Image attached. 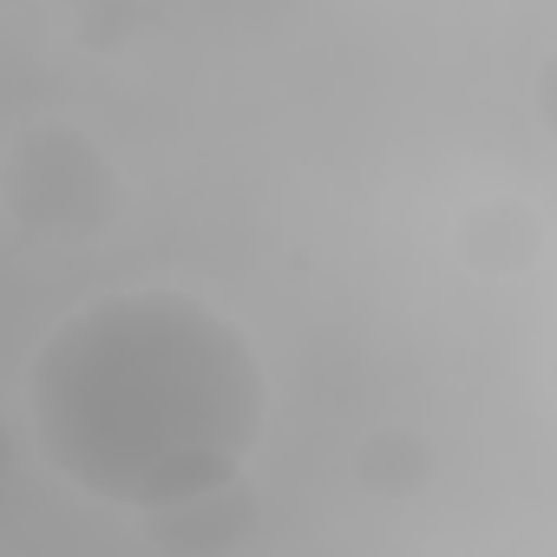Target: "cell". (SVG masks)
I'll list each match as a JSON object with an SVG mask.
<instances>
[{
	"label": "cell",
	"mask_w": 557,
	"mask_h": 557,
	"mask_svg": "<svg viewBox=\"0 0 557 557\" xmlns=\"http://www.w3.org/2000/svg\"><path fill=\"white\" fill-rule=\"evenodd\" d=\"M262 413L269 381L249 335L184 289L86 302L27 368L40 459L73 492L138 518L236 479L262 440Z\"/></svg>",
	"instance_id": "1"
},
{
	"label": "cell",
	"mask_w": 557,
	"mask_h": 557,
	"mask_svg": "<svg viewBox=\"0 0 557 557\" xmlns=\"http://www.w3.org/2000/svg\"><path fill=\"white\" fill-rule=\"evenodd\" d=\"M0 203H8V223L34 243H92L119 223L125 177L106 158V145H92V132L47 119L8 145Z\"/></svg>",
	"instance_id": "2"
},
{
	"label": "cell",
	"mask_w": 557,
	"mask_h": 557,
	"mask_svg": "<svg viewBox=\"0 0 557 557\" xmlns=\"http://www.w3.org/2000/svg\"><path fill=\"white\" fill-rule=\"evenodd\" d=\"M256 537H262V498L249 472L145 511V544L164 557H230V550H249Z\"/></svg>",
	"instance_id": "3"
},
{
	"label": "cell",
	"mask_w": 557,
	"mask_h": 557,
	"mask_svg": "<svg viewBox=\"0 0 557 557\" xmlns=\"http://www.w3.org/2000/svg\"><path fill=\"white\" fill-rule=\"evenodd\" d=\"M544 256V216L524 197H479L459 216V262L472 275H492V283H511Z\"/></svg>",
	"instance_id": "4"
},
{
	"label": "cell",
	"mask_w": 557,
	"mask_h": 557,
	"mask_svg": "<svg viewBox=\"0 0 557 557\" xmlns=\"http://www.w3.org/2000/svg\"><path fill=\"white\" fill-rule=\"evenodd\" d=\"M355 485L381 505H407L433 485V446L413 426H374L355 446Z\"/></svg>",
	"instance_id": "5"
},
{
	"label": "cell",
	"mask_w": 557,
	"mask_h": 557,
	"mask_svg": "<svg viewBox=\"0 0 557 557\" xmlns=\"http://www.w3.org/2000/svg\"><path fill=\"white\" fill-rule=\"evenodd\" d=\"M138 34H151L145 0H86L79 8V47H92V53H125Z\"/></svg>",
	"instance_id": "6"
},
{
	"label": "cell",
	"mask_w": 557,
	"mask_h": 557,
	"mask_svg": "<svg viewBox=\"0 0 557 557\" xmlns=\"http://www.w3.org/2000/svg\"><path fill=\"white\" fill-rule=\"evenodd\" d=\"M531 112H537V125L557 138V47L537 60V73H531Z\"/></svg>",
	"instance_id": "7"
}]
</instances>
